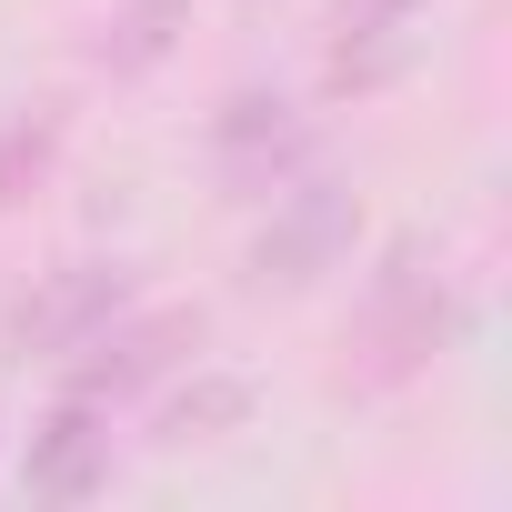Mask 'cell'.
<instances>
[{"instance_id": "obj_1", "label": "cell", "mask_w": 512, "mask_h": 512, "mask_svg": "<svg viewBox=\"0 0 512 512\" xmlns=\"http://www.w3.org/2000/svg\"><path fill=\"white\" fill-rule=\"evenodd\" d=\"M181 342H201V312H151V322H111V332H91L71 362V392H91V402H121V392H141V382H161L171 362H181Z\"/></svg>"}, {"instance_id": "obj_2", "label": "cell", "mask_w": 512, "mask_h": 512, "mask_svg": "<svg viewBox=\"0 0 512 512\" xmlns=\"http://www.w3.org/2000/svg\"><path fill=\"white\" fill-rule=\"evenodd\" d=\"M131 302H141L131 262H71V272L21 312V352H81V342H91V332H111Z\"/></svg>"}, {"instance_id": "obj_3", "label": "cell", "mask_w": 512, "mask_h": 512, "mask_svg": "<svg viewBox=\"0 0 512 512\" xmlns=\"http://www.w3.org/2000/svg\"><path fill=\"white\" fill-rule=\"evenodd\" d=\"M272 201H282V211H272V231H262V282L302 292L312 272H332L342 251H352V201H342V191H322V181L272 191Z\"/></svg>"}, {"instance_id": "obj_4", "label": "cell", "mask_w": 512, "mask_h": 512, "mask_svg": "<svg viewBox=\"0 0 512 512\" xmlns=\"http://www.w3.org/2000/svg\"><path fill=\"white\" fill-rule=\"evenodd\" d=\"M101 482H111V402L61 392V412L31 432V492L41 502H81Z\"/></svg>"}, {"instance_id": "obj_5", "label": "cell", "mask_w": 512, "mask_h": 512, "mask_svg": "<svg viewBox=\"0 0 512 512\" xmlns=\"http://www.w3.org/2000/svg\"><path fill=\"white\" fill-rule=\"evenodd\" d=\"M221 171H231L241 191H282V181L302 171V121H292V101L241 91V101L221 111Z\"/></svg>"}, {"instance_id": "obj_6", "label": "cell", "mask_w": 512, "mask_h": 512, "mask_svg": "<svg viewBox=\"0 0 512 512\" xmlns=\"http://www.w3.org/2000/svg\"><path fill=\"white\" fill-rule=\"evenodd\" d=\"M432 332H442L432 272H422V251H402V262L382 272V292H372V312H362V342L382 352V372H412V362L432 352Z\"/></svg>"}, {"instance_id": "obj_7", "label": "cell", "mask_w": 512, "mask_h": 512, "mask_svg": "<svg viewBox=\"0 0 512 512\" xmlns=\"http://www.w3.org/2000/svg\"><path fill=\"white\" fill-rule=\"evenodd\" d=\"M51 151H61V111H41V121H31V111H21V121H0V201H11Z\"/></svg>"}, {"instance_id": "obj_8", "label": "cell", "mask_w": 512, "mask_h": 512, "mask_svg": "<svg viewBox=\"0 0 512 512\" xmlns=\"http://www.w3.org/2000/svg\"><path fill=\"white\" fill-rule=\"evenodd\" d=\"M161 21H181V0H131V11L111 21V31H131V41H121L111 61H121V71H141V61H161V51H171V31H161Z\"/></svg>"}, {"instance_id": "obj_9", "label": "cell", "mask_w": 512, "mask_h": 512, "mask_svg": "<svg viewBox=\"0 0 512 512\" xmlns=\"http://www.w3.org/2000/svg\"><path fill=\"white\" fill-rule=\"evenodd\" d=\"M241 402H251V392H241V382H201V392H191V402H181V412H171V442H181V432H191V422H241Z\"/></svg>"}, {"instance_id": "obj_10", "label": "cell", "mask_w": 512, "mask_h": 512, "mask_svg": "<svg viewBox=\"0 0 512 512\" xmlns=\"http://www.w3.org/2000/svg\"><path fill=\"white\" fill-rule=\"evenodd\" d=\"M422 0H362V31H392V21H412Z\"/></svg>"}]
</instances>
